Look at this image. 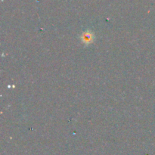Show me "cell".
Returning <instances> with one entry per match:
<instances>
[{
	"mask_svg": "<svg viewBox=\"0 0 155 155\" xmlns=\"http://www.w3.org/2000/svg\"><path fill=\"white\" fill-rule=\"evenodd\" d=\"M93 38H94L93 34L89 31L85 32V33H83V35L81 36L82 41H83V43H85L86 45L91 43V42L93 41Z\"/></svg>",
	"mask_w": 155,
	"mask_h": 155,
	"instance_id": "6da1fadb",
	"label": "cell"
}]
</instances>
